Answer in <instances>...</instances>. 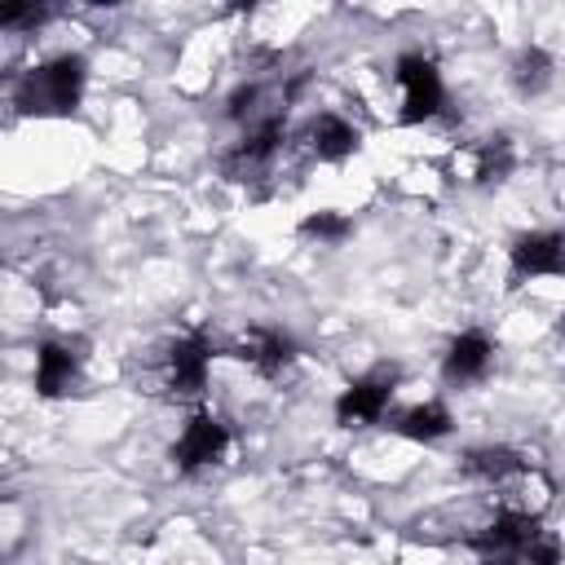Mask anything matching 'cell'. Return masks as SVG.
Returning <instances> with one entry per match:
<instances>
[{"mask_svg": "<svg viewBox=\"0 0 565 565\" xmlns=\"http://www.w3.org/2000/svg\"><path fill=\"white\" fill-rule=\"evenodd\" d=\"M84 84H88V66L79 53H62L35 71H26L18 79V110L22 115H71L84 97Z\"/></svg>", "mask_w": 565, "mask_h": 565, "instance_id": "obj_1", "label": "cell"}, {"mask_svg": "<svg viewBox=\"0 0 565 565\" xmlns=\"http://www.w3.org/2000/svg\"><path fill=\"white\" fill-rule=\"evenodd\" d=\"M393 79L402 88V124H424L441 110L446 102V88H441V75L437 66L424 57V53H402L397 66H393Z\"/></svg>", "mask_w": 565, "mask_h": 565, "instance_id": "obj_2", "label": "cell"}, {"mask_svg": "<svg viewBox=\"0 0 565 565\" xmlns=\"http://www.w3.org/2000/svg\"><path fill=\"white\" fill-rule=\"evenodd\" d=\"M397 393V371L393 366H380L362 380H353L340 397H335V424L340 428H366V424H380L388 402Z\"/></svg>", "mask_w": 565, "mask_h": 565, "instance_id": "obj_3", "label": "cell"}, {"mask_svg": "<svg viewBox=\"0 0 565 565\" xmlns=\"http://www.w3.org/2000/svg\"><path fill=\"white\" fill-rule=\"evenodd\" d=\"M207 362H212V344L194 331L168 344L163 362H159V384L172 397H199L207 388Z\"/></svg>", "mask_w": 565, "mask_h": 565, "instance_id": "obj_4", "label": "cell"}, {"mask_svg": "<svg viewBox=\"0 0 565 565\" xmlns=\"http://www.w3.org/2000/svg\"><path fill=\"white\" fill-rule=\"evenodd\" d=\"M225 446H230V428L216 415L199 411V415L185 419V428L172 446V459H177L181 472H199V468H212L225 455Z\"/></svg>", "mask_w": 565, "mask_h": 565, "instance_id": "obj_5", "label": "cell"}, {"mask_svg": "<svg viewBox=\"0 0 565 565\" xmlns=\"http://www.w3.org/2000/svg\"><path fill=\"white\" fill-rule=\"evenodd\" d=\"M565 274V234L561 230H534L512 243V278H561Z\"/></svg>", "mask_w": 565, "mask_h": 565, "instance_id": "obj_6", "label": "cell"}, {"mask_svg": "<svg viewBox=\"0 0 565 565\" xmlns=\"http://www.w3.org/2000/svg\"><path fill=\"white\" fill-rule=\"evenodd\" d=\"M455 177L468 181V185H490V181H503L512 172V141L508 137H481V141H468L455 150L450 159Z\"/></svg>", "mask_w": 565, "mask_h": 565, "instance_id": "obj_7", "label": "cell"}, {"mask_svg": "<svg viewBox=\"0 0 565 565\" xmlns=\"http://www.w3.org/2000/svg\"><path fill=\"white\" fill-rule=\"evenodd\" d=\"M494 362V344L490 335L481 331H459L450 344H446V358H441V375L450 384H477Z\"/></svg>", "mask_w": 565, "mask_h": 565, "instance_id": "obj_8", "label": "cell"}, {"mask_svg": "<svg viewBox=\"0 0 565 565\" xmlns=\"http://www.w3.org/2000/svg\"><path fill=\"white\" fill-rule=\"evenodd\" d=\"M234 358L260 375H282V366L296 358V344L274 327H252L247 335L234 340Z\"/></svg>", "mask_w": 565, "mask_h": 565, "instance_id": "obj_9", "label": "cell"}, {"mask_svg": "<svg viewBox=\"0 0 565 565\" xmlns=\"http://www.w3.org/2000/svg\"><path fill=\"white\" fill-rule=\"evenodd\" d=\"M539 530V516L525 512V508H508L499 512L481 534H472V547H481L486 556H516Z\"/></svg>", "mask_w": 565, "mask_h": 565, "instance_id": "obj_10", "label": "cell"}, {"mask_svg": "<svg viewBox=\"0 0 565 565\" xmlns=\"http://www.w3.org/2000/svg\"><path fill=\"white\" fill-rule=\"evenodd\" d=\"M358 146H362V132H358L344 115L322 110V115H313V119H309V128H305V150H309V154H318V159H327V163L349 159Z\"/></svg>", "mask_w": 565, "mask_h": 565, "instance_id": "obj_11", "label": "cell"}, {"mask_svg": "<svg viewBox=\"0 0 565 565\" xmlns=\"http://www.w3.org/2000/svg\"><path fill=\"white\" fill-rule=\"evenodd\" d=\"M75 375H79V358H75L66 344L44 340V344L35 349V393H40V397H62V393H71Z\"/></svg>", "mask_w": 565, "mask_h": 565, "instance_id": "obj_12", "label": "cell"}, {"mask_svg": "<svg viewBox=\"0 0 565 565\" xmlns=\"http://www.w3.org/2000/svg\"><path fill=\"white\" fill-rule=\"evenodd\" d=\"M450 428H455V419H450V411L441 402H419V406L397 415V433L411 437V441H424V446L450 437Z\"/></svg>", "mask_w": 565, "mask_h": 565, "instance_id": "obj_13", "label": "cell"}, {"mask_svg": "<svg viewBox=\"0 0 565 565\" xmlns=\"http://www.w3.org/2000/svg\"><path fill=\"white\" fill-rule=\"evenodd\" d=\"M463 472L481 481H512L525 472V459L512 446H477L463 455Z\"/></svg>", "mask_w": 565, "mask_h": 565, "instance_id": "obj_14", "label": "cell"}, {"mask_svg": "<svg viewBox=\"0 0 565 565\" xmlns=\"http://www.w3.org/2000/svg\"><path fill=\"white\" fill-rule=\"evenodd\" d=\"M512 84H516L521 93H530V97L543 93V88L552 84V57H547L543 49H534V44L521 49L516 62H512Z\"/></svg>", "mask_w": 565, "mask_h": 565, "instance_id": "obj_15", "label": "cell"}, {"mask_svg": "<svg viewBox=\"0 0 565 565\" xmlns=\"http://www.w3.org/2000/svg\"><path fill=\"white\" fill-rule=\"evenodd\" d=\"M300 238H309V243H318V247H335V243H344L349 238V216L344 212H335V207H322V212H309L300 225Z\"/></svg>", "mask_w": 565, "mask_h": 565, "instance_id": "obj_16", "label": "cell"}, {"mask_svg": "<svg viewBox=\"0 0 565 565\" xmlns=\"http://www.w3.org/2000/svg\"><path fill=\"white\" fill-rule=\"evenodd\" d=\"M516 561L521 565H565V547H561V539L552 534V530H534V539L516 552Z\"/></svg>", "mask_w": 565, "mask_h": 565, "instance_id": "obj_17", "label": "cell"}, {"mask_svg": "<svg viewBox=\"0 0 565 565\" xmlns=\"http://www.w3.org/2000/svg\"><path fill=\"white\" fill-rule=\"evenodd\" d=\"M44 18H49V9H40V4H9V9H0V26H4V31L40 26Z\"/></svg>", "mask_w": 565, "mask_h": 565, "instance_id": "obj_18", "label": "cell"}, {"mask_svg": "<svg viewBox=\"0 0 565 565\" xmlns=\"http://www.w3.org/2000/svg\"><path fill=\"white\" fill-rule=\"evenodd\" d=\"M481 565H521V561H516V556H486Z\"/></svg>", "mask_w": 565, "mask_h": 565, "instance_id": "obj_19", "label": "cell"}]
</instances>
